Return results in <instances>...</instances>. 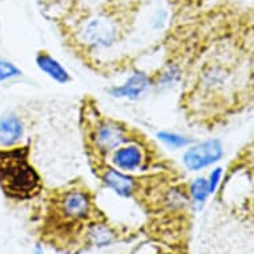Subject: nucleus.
I'll use <instances>...</instances> for the list:
<instances>
[{"label":"nucleus","mask_w":254,"mask_h":254,"mask_svg":"<svg viewBox=\"0 0 254 254\" xmlns=\"http://www.w3.org/2000/svg\"><path fill=\"white\" fill-rule=\"evenodd\" d=\"M220 179H221V169L220 168H217V169H214V171L210 173V177H209V180H208L209 192L213 193V190L216 189L217 184H218Z\"/></svg>","instance_id":"nucleus-15"},{"label":"nucleus","mask_w":254,"mask_h":254,"mask_svg":"<svg viewBox=\"0 0 254 254\" xmlns=\"http://www.w3.org/2000/svg\"><path fill=\"white\" fill-rule=\"evenodd\" d=\"M157 138L163 142L164 145H167L171 149H181V148H185L192 142V140L187 136L176 133V132H169V130L157 132Z\"/></svg>","instance_id":"nucleus-11"},{"label":"nucleus","mask_w":254,"mask_h":254,"mask_svg":"<svg viewBox=\"0 0 254 254\" xmlns=\"http://www.w3.org/2000/svg\"><path fill=\"white\" fill-rule=\"evenodd\" d=\"M153 85V79L148 73L142 71H136L123 84L109 88L108 92L111 96L116 97V99L137 100L141 96H144Z\"/></svg>","instance_id":"nucleus-6"},{"label":"nucleus","mask_w":254,"mask_h":254,"mask_svg":"<svg viewBox=\"0 0 254 254\" xmlns=\"http://www.w3.org/2000/svg\"><path fill=\"white\" fill-rule=\"evenodd\" d=\"M224 154L218 140H206L188 148L183 156V163L188 171L197 172L217 163Z\"/></svg>","instance_id":"nucleus-4"},{"label":"nucleus","mask_w":254,"mask_h":254,"mask_svg":"<svg viewBox=\"0 0 254 254\" xmlns=\"http://www.w3.org/2000/svg\"><path fill=\"white\" fill-rule=\"evenodd\" d=\"M0 188L12 200H29L42 192V179L29 161L28 146L0 149Z\"/></svg>","instance_id":"nucleus-1"},{"label":"nucleus","mask_w":254,"mask_h":254,"mask_svg":"<svg viewBox=\"0 0 254 254\" xmlns=\"http://www.w3.org/2000/svg\"><path fill=\"white\" fill-rule=\"evenodd\" d=\"M92 145L101 156L112 154L117 148L129 141L128 129L124 125L113 120L97 123L91 134Z\"/></svg>","instance_id":"nucleus-2"},{"label":"nucleus","mask_w":254,"mask_h":254,"mask_svg":"<svg viewBox=\"0 0 254 254\" xmlns=\"http://www.w3.org/2000/svg\"><path fill=\"white\" fill-rule=\"evenodd\" d=\"M145 164V153L138 144L134 142H125L124 145L117 148L112 153V167L125 172L140 171Z\"/></svg>","instance_id":"nucleus-7"},{"label":"nucleus","mask_w":254,"mask_h":254,"mask_svg":"<svg viewBox=\"0 0 254 254\" xmlns=\"http://www.w3.org/2000/svg\"><path fill=\"white\" fill-rule=\"evenodd\" d=\"M181 79V71L177 65H168L158 77L157 85L161 88H171Z\"/></svg>","instance_id":"nucleus-12"},{"label":"nucleus","mask_w":254,"mask_h":254,"mask_svg":"<svg viewBox=\"0 0 254 254\" xmlns=\"http://www.w3.org/2000/svg\"><path fill=\"white\" fill-rule=\"evenodd\" d=\"M119 28L116 21L111 17H93L83 27L80 32V40L89 48L100 50L113 46L117 40Z\"/></svg>","instance_id":"nucleus-3"},{"label":"nucleus","mask_w":254,"mask_h":254,"mask_svg":"<svg viewBox=\"0 0 254 254\" xmlns=\"http://www.w3.org/2000/svg\"><path fill=\"white\" fill-rule=\"evenodd\" d=\"M101 180L109 189H112L113 192L123 197H130L137 188L134 177L115 167L104 168L101 173Z\"/></svg>","instance_id":"nucleus-8"},{"label":"nucleus","mask_w":254,"mask_h":254,"mask_svg":"<svg viewBox=\"0 0 254 254\" xmlns=\"http://www.w3.org/2000/svg\"><path fill=\"white\" fill-rule=\"evenodd\" d=\"M208 180L204 177H198L190 184V196L196 204H202L209 194Z\"/></svg>","instance_id":"nucleus-13"},{"label":"nucleus","mask_w":254,"mask_h":254,"mask_svg":"<svg viewBox=\"0 0 254 254\" xmlns=\"http://www.w3.org/2000/svg\"><path fill=\"white\" fill-rule=\"evenodd\" d=\"M35 62L39 69L56 83L68 84L72 80L71 73L67 71V68L48 52H39Z\"/></svg>","instance_id":"nucleus-10"},{"label":"nucleus","mask_w":254,"mask_h":254,"mask_svg":"<svg viewBox=\"0 0 254 254\" xmlns=\"http://www.w3.org/2000/svg\"><path fill=\"white\" fill-rule=\"evenodd\" d=\"M23 134V123L16 115L5 113L0 117V148L15 146L20 141Z\"/></svg>","instance_id":"nucleus-9"},{"label":"nucleus","mask_w":254,"mask_h":254,"mask_svg":"<svg viewBox=\"0 0 254 254\" xmlns=\"http://www.w3.org/2000/svg\"><path fill=\"white\" fill-rule=\"evenodd\" d=\"M20 75L21 71L12 62H9L4 58H0V83L19 77Z\"/></svg>","instance_id":"nucleus-14"},{"label":"nucleus","mask_w":254,"mask_h":254,"mask_svg":"<svg viewBox=\"0 0 254 254\" xmlns=\"http://www.w3.org/2000/svg\"><path fill=\"white\" fill-rule=\"evenodd\" d=\"M92 209L93 204L91 196L79 189L64 192L58 200V212L64 218L75 222L87 220L92 214Z\"/></svg>","instance_id":"nucleus-5"}]
</instances>
